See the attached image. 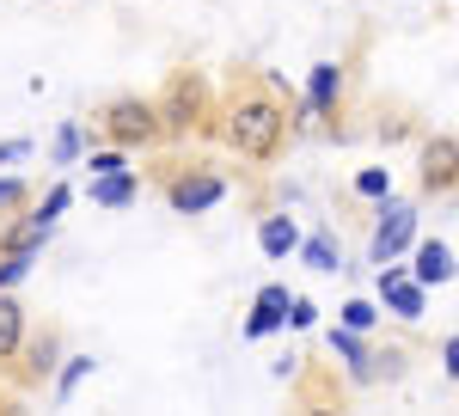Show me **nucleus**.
<instances>
[{
	"instance_id": "nucleus-17",
	"label": "nucleus",
	"mask_w": 459,
	"mask_h": 416,
	"mask_svg": "<svg viewBox=\"0 0 459 416\" xmlns=\"http://www.w3.org/2000/svg\"><path fill=\"white\" fill-rule=\"evenodd\" d=\"M56 160H62V166L80 160V123H62V135H56Z\"/></svg>"
},
{
	"instance_id": "nucleus-14",
	"label": "nucleus",
	"mask_w": 459,
	"mask_h": 416,
	"mask_svg": "<svg viewBox=\"0 0 459 416\" xmlns=\"http://www.w3.org/2000/svg\"><path fill=\"white\" fill-rule=\"evenodd\" d=\"M331 355H343L355 374H368V349L355 343V331H350V325H343V331H331Z\"/></svg>"
},
{
	"instance_id": "nucleus-4",
	"label": "nucleus",
	"mask_w": 459,
	"mask_h": 416,
	"mask_svg": "<svg viewBox=\"0 0 459 416\" xmlns=\"http://www.w3.org/2000/svg\"><path fill=\"white\" fill-rule=\"evenodd\" d=\"M221 196H227V184H221V178H209V172L178 178V184H172V208H178V214H203V208H214Z\"/></svg>"
},
{
	"instance_id": "nucleus-20",
	"label": "nucleus",
	"mask_w": 459,
	"mask_h": 416,
	"mask_svg": "<svg viewBox=\"0 0 459 416\" xmlns=\"http://www.w3.org/2000/svg\"><path fill=\"white\" fill-rule=\"evenodd\" d=\"M257 312H276V318H282V312H288V288H276V282H270V288L257 294Z\"/></svg>"
},
{
	"instance_id": "nucleus-21",
	"label": "nucleus",
	"mask_w": 459,
	"mask_h": 416,
	"mask_svg": "<svg viewBox=\"0 0 459 416\" xmlns=\"http://www.w3.org/2000/svg\"><path fill=\"white\" fill-rule=\"evenodd\" d=\"M355 190H361V196H386V172H380V166H368V172L355 178Z\"/></svg>"
},
{
	"instance_id": "nucleus-12",
	"label": "nucleus",
	"mask_w": 459,
	"mask_h": 416,
	"mask_svg": "<svg viewBox=\"0 0 459 416\" xmlns=\"http://www.w3.org/2000/svg\"><path fill=\"white\" fill-rule=\"evenodd\" d=\"M257 245H264L270 257H288V251L300 245V233H294V221H288V214H270V221L257 227Z\"/></svg>"
},
{
	"instance_id": "nucleus-9",
	"label": "nucleus",
	"mask_w": 459,
	"mask_h": 416,
	"mask_svg": "<svg viewBox=\"0 0 459 416\" xmlns=\"http://www.w3.org/2000/svg\"><path fill=\"white\" fill-rule=\"evenodd\" d=\"M417 282H435V288H441V282H454V251H447V245L441 239H429L423 251H417Z\"/></svg>"
},
{
	"instance_id": "nucleus-16",
	"label": "nucleus",
	"mask_w": 459,
	"mask_h": 416,
	"mask_svg": "<svg viewBox=\"0 0 459 416\" xmlns=\"http://www.w3.org/2000/svg\"><path fill=\"white\" fill-rule=\"evenodd\" d=\"M31 264H37V251H0V288H13Z\"/></svg>"
},
{
	"instance_id": "nucleus-8",
	"label": "nucleus",
	"mask_w": 459,
	"mask_h": 416,
	"mask_svg": "<svg viewBox=\"0 0 459 416\" xmlns=\"http://www.w3.org/2000/svg\"><path fill=\"white\" fill-rule=\"evenodd\" d=\"M49 227H56V221H43V214L31 208L19 227H6V233H0V251H37V245L49 239Z\"/></svg>"
},
{
	"instance_id": "nucleus-5",
	"label": "nucleus",
	"mask_w": 459,
	"mask_h": 416,
	"mask_svg": "<svg viewBox=\"0 0 459 416\" xmlns=\"http://www.w3.org/2000/svg\"><path fill=\"white\" fill-rule=\"evenodd\" d=\"M380 288H386V307L404 312V318H417L423 312V282H404L392 264H380Z\"/></svg>"
},
{
	"instance_id": "nucleus-13",
	"label": "nucleus",
	"mask_w": 459,
	"mask_h": 416,
	"mask_svg": "<svg viewBox=\"0 0 459 416\" xmlns=\"http://www.w3.org/2000/svg\"><path fill=\"white\" fill-rule=\"evenodd\" d=\"M423 184H429V190H447V184H454V141H435V147H429Z\"/></svg>"
},
{
	"instance_id": "nucleus-24",
	"label": "nucleus",
	"mask_w": 459,
	"mask_h": 416,
	"mask_svg": "<svg viewBox=\"0 0 459 416\" xmlns=\"http://www.w3.org/2000/svg\"><path fill=\"white\" fill-rule=\"evenodd\" d=\"M86 166H92V172H123V153H92Z\"/></svg>"
},
{
	"instance_id": "nucleus-10",
	"label": "nucleus",
	"mask_w": 459,
	"mask_h": 416,
	"mask_svg": "<svg viewBox=\"0 0 459 416\" xmlns=\"http://www.w3.org/2000/svg\"><path fill=\"white\" fill-rule=\"evenodd\" d=\"M92 203H99V208H129V203H135V178H129V172H99Z\"/></svg>"
},
{
	"instance_id": "nucleus-25",
	"label": "nucleus",
	"mask_w": 459,
	"mask_h": 416,
	"mask_svg": "<svg viewBox=\"0 0 459 416\" xmlns=\"http://www.w3.org/2000/svg\"><path fill=\"white\" fill-rule=\"evenodd\" d=\"M19 153H25V141H6V147H0V160H19Z\"/></svg>"
},
{
	"instance_id": "nucleus-15",
	"label": "nucleus",
	"mask_w": 459,
	"mask_h": 416,
	"mask_svg": "<svg viewBox=\"0 0 459 416\" xmlns=\"http://www.w3.org/2000/svg\"><path fill=\"white\" fill-rule=\"evenodd\" d=\"M300 257H307V264H313V270H337V245L325 239V233H313V239L300 245Z\"/></svg>"
},
{
	"instance_id": "nucleus-19",
	"label": "nucleus",
	"mask_w": 459,
	"mask_h": 416,
	"mask_svg": "<svg viewBox=\"0 0 459 416\" xmlns=\"http://www.w3.org/2000/svg\"><path fill=\"white\" fill-rule=\"evenodd\" d=\"M374 318H380V312L368 307V300H350V307H343V325H350V331H368Z\"/></svg>"
},
{
	"instance_id": "nucleus-6",
	"label": "nucleus",
	"mask_w": 459,
	"mask_h": 416,
	"mask_svg": "<svg viewBox=\"0 0 459 416\" xmlns=\"http://www.w3.org/2000/svg\"><path fill=\"white\" fill-rule=\"evenodd\" d=\"M337 92H343V68H337V62H318V68H313V86H307V117L331 110V104H337Z\"/></svg>"
},
{
	"instance_id": "nucleus-2",
	"label": "nucleus",
	"mask_w": 459,
	"mask_h": 416,
	"mask_svg": "<svg viewBox=\"0 0 459 416\" xmlns=\"http://www.w3.org/2000/svg\"><path fill=\"white\" fill-rule=\"evenodd\" d=\"M105 135L117 141V147H142V141L160 135V110L147 99H117L105 110Z\"/></svg>"
},
{
	"instance_id": "nucleus-3",
	"label": "nucleus",
	"mask_w": 459,
	"mask_h": 416,
	"mask_svg": "<svg viewBox=\"0 0 459 416\" xmlns=\"http://www.w3.org/2000/svg\"><path fill=\"white\" fill-rule=\"evenodd\" d=\"M417 233V208L411 203H386L380 208V233H374V264H392Z\"/></svg>"
},
{
	"instance_id": "nucleus-22",
	"label": "nucleus",
	"mask_w": 459,
	"mask_h": 416,
	"mask_svg": "<svg viewBox=\"0 0 459 416\" xmlns=\"http://www.w3.org/2000/svg\"><path fill=\"white\" fill-rule=\"evenodd\" d=\"M86 368H92V355H74V361H68V374H62V398H68L74 386L86 380Z\"/></svg>"
},
{
	"instance_id": "nucleus-7",
	"label": "nucleus",
	"mask_w": 459,
	"mask_h": 416,
	"mask_svg": "<svg viewBox=\"0 0 459 416\" xmlns=\"http://www.w3.org/2000/svg\"><path fill=\"white\" fill-rule=\"evenodd\" d=\"M196 104H203V86H190V80H178L172 104H166V110L153 104V110H160V129H190V123H196Z\"/></svg>"
},
{
	"instance_id": "nucleus-1",
	"label": "nucleus",
	"mask_w": 459,
	"mask_h": 416,
	"mask_svg": "<svg viewBox=\"0 0 459 416\" xmlns=\"http://www.w3.org/2000/svg\"><path fill=\"white\" fill-rule=\"evenodd\" d=\"M282 104L264 99V92H246V99H233V110H227V141L246 153V160H276L282 153Z\"/></svg>"
},
{
	"instance_id": "nucleus-18",
	"label": "nucleus",
	"mask_w": 459,
	"mask_h": 416,
	"mask_svg": "<svg viewBox=\"0 0 459 416\" xmlns=\"http://www.w3.org/2000/svg\"><path fill=\"white\" fill-rule=\"evenodd\" d=\"M68 203H74V190H68V184H56V190H49V196L37 203V214H43V221H56V214H62Z\"/></svg>"
},
{
	"instance_id": "nucleus-23",
	"label": "nucleus",
	"mask_w": 459,
	"mask_h": 416,
	"mask_svg": "<svg viewBox=\"0 0 459 416\" xmlns=\"http://www.w3.org/2000/svg\"><path fill=\"white\" fill-rule=\"evenodd\" d=\"M25 203V184L19 178H0V208H19Z\"/></svg>"
},
{
	"instance_id": "nucleus-11",
	"label": "nucleus",
	"mask_w": 459,
	"mask_h": 416,
	"mask_svg": "<svg viewBox=\"0 0 459 416\" xmlns=\"http://www.w3.org/2000/svg\"><path fill=\"white\" fill-rule=\"evenodd\" d=\"M19 337H25V312H19V300L0 288V361L19 355Z\"/></svg>"
}]
</instances>
